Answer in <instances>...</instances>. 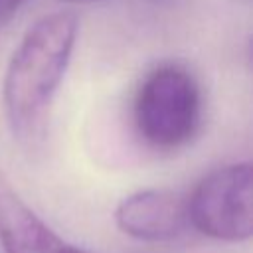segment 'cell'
I'll return each instance as SVG.
<instances>
[{
	"label": "cell",
	"instance_id": "obj_1",
	"mask_svg": "<svg viewBox=\"0 0 253 253\" xmlns=\"http://www.w3.org/2000/svg\"><path fill=\"white\" fill-rule=\"evenodd\" d=\"M75 12L61 10L40 18L14 49L4 75V111L20 138H32L63 81L77 42Z\"/></svg>",
	"mask_w": 253,
	"mask_h": 253
},
{
	"label": "cell",
	"instance_id": "obj_2",
	"mask_svg": "<svg viewBox=\"0 0 253 253\" xmlns=\"http://www.w3.org/2000/svg\"><path fill=\"white\" fill-rule=\"evenodd\" d=\"M134 121L154 148L172 150L188 142L200 123V89L192 73L180 65L156 67L138 89Z\"/></svg>",
	"mask_w": 253,
	"mask_h": 253
},
{
	"label": "cell",
	"instance_id": "obj_3",
	"mask_svg": "<svg viewBox=\"0 0 253 253\" xmlns=\"http://www.w3.org/2000/svg\"><path fill=\"white\" fill-rule=\"evenodd\" d=\"M188 223L223 243H245L253 235V170L249 162L221 166L204 176L186 198Z\"/></svg>",
	"mask_w": 253,
	"mask_h": 253
},
{
	"label": "cell",
	"instance_id": "obj_4",
	"mask_svg": "<svg viewBox=\"0 0 253 253\" xmlns=\"http://www.w3.org/2000/svg\"><path fill=\"white\" fill-rule=\"evenodd\" d=\"M113 217L121 233L144 243L174 241L190 225L186 198L162 188L138 190L125 196L117 204Z\"/></svg>",
	"mask_w": 253,
	"mask_h": 253
},
{
	"label": "cell",
	"instance_id": "obj_5",
	"mask_svg": "<svg viewBox=\"0 0 253 253\" xmlns=\"http://www.w3.org/2000/svg\"><path fill=\"white\" fill-rule=\"evenodd\" d=\"M0 243L6 253H89L55 233L0 172Z\"/></svg>",
	"mask_w": 253,
	"mask_h": 253
},
{
	"label": "cell",
	"instance_id": "obj_6",
	"mask_svg": "<svg viewBox=\"0 0 253 253\" xmlns=\"http://www.w3.org/2000/svg\"><path fill=\"white\" fill-rule=\"evenodd\" d=\"M26 0H0V30L14 18V14L24 6Z\"/></svg>",
	"mask_w": 253,
	"mask_h": 253
},
{
	"label": "cell",
	"instance_id": "obj_7",
	"mask_svg": "<svg viewBox=\"0 0 253 253\" xmlns=\"http://www.w3.org/2000/svg\"><path fill=\"white\" fill-rule=\"evenodd\" d=\"M65 2H89V0H65Z\"/></svg>",
	"mask_w": 253,
	"mask_h": 253
}]
</instances>
